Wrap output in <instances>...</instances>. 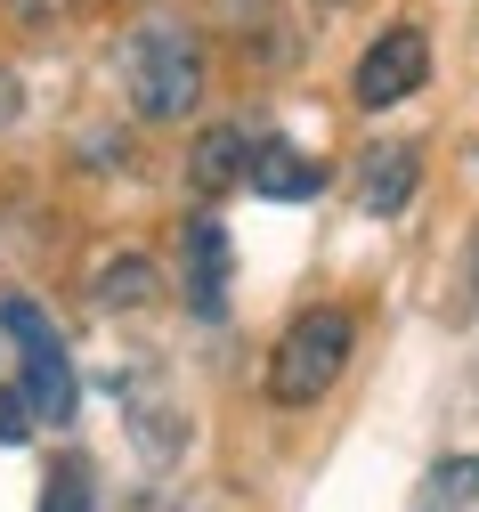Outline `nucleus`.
I'll list each match as a JSON object with an SVG mask.
<instances>
[{
    "instance_id": "nucleus-8",
    "label": "nucleus",
    "mask_w": 479,
    "mask_h": 512,
    "mask_svg": "<svg viewBox=\"0 0 479 512\" xmlns=\"http://www.w3.org/2000/svg\"><path fill=\"white\" fill-rule=\"evenodd\" d=\"M244 163H252V139L236 131V122H212V131L187 147V187L212 204V196H228V187H244Z\"/></svg>"
},
{
    "instance_id": "nucleus-5",
    "label": "nucleus",
    "mask_w": 479,
    "mask_h": 512,
    "mask_svg": "<svg viewBox=\"0 0 479 512\" xmlns=\"http://www.w3.org/2000/svg\"><path fill=\"white\" fill-rule=\"evenodd\" d=\"M228 277H236V244L212 212H195L179 236V293L195 317H228Z\"/></svg>"
},
{
    "instance_id": "nucleus-10",
    "label": "nucleus",
    "mask_w": 479,
    "mask_h": 512,
    "mask_svg": "<svg viewBox=\"0 0 479 512\" xmlns=\"http://www.w3.org/2000/svg\"><path fill=\"white\" fill-rule=\"evenodd\" d=\"M41 512H98V472L82 456H65L49 472V488H41Z\"/></svg>"
},
{
    "instance_id": "nucleus-9",
    "label": "nucleus",
    "mask_w": 479,
    "mask_h": 512,
    "mask_svg": "<svg viewBox=\"0 0 479 512\" xmlns=\"http://www.w3.org/2000/svg\"><path fill=\"white\" fill-rule=\"evenodd\" d=\"M163 285H155V261L147 252H114V261L98 269V309H147Z\"/></svg>"
},
{
    "instance_id": "nucleus-7",
    "label": "nucleus",
    "mask_w": 479,
    "mask_h": 512,
    "mask_svg": "<svg viewBox=\"0 0 479 512\" xmlns=\"http://www.w3.org/2000/svg\"><path fill=\"white\" fill-rule=\"evenodd\" d=\"M244 187L268 204H309L325 187V163H309L293 139H252V163H244Z\"/></svg>"
},
{
    "instance_id": "nucleus-6",
    "label": "nucleus",
    "mask_w": 479,
    "mask_h": 512,
    "mask_svg": "<svg viewBox=\"0 0 479 512\" xmlns=\"http://www.w3.org/2000/svg\"><path fill=\"white\" fill-rule=\"evenodd\" d=\"M423 187V147L415 139H382L366 163H358V212L366 220H398Z\"/></svg>"
},
{
    "instance_id": "nucleus-3",
    "label": "nucleus",
    "mask_w": 479,
    "mask_h": 512,
    "mask_svg": "<svg viewBox=\"0 0 479 512\" xmlns=\"http://www.w3.org/2000/svg\"><path fill=\"white\" fill-rule=\"evenodd\" d=\"M0 326H9V342H17V358H25V382H17V391H25L33 423H74L82 382H74V358H65L49 309L25 301V293H9V301H0Z\"/></svg>"
},
{
    "instance_id": "nucleus-15",
    "label": "nucleus",
    "mask_w": 479,
    "mask_h": 512,
    "mask_svg": "<svg viewBox=\"0 0 479 512\" xmlns=\"http://www.w3.org/2000/svg\"><path fill=\"white\" fill-rule=\"evenodd\" d=\"M333 9H341V0H333Z\"/></svg>"
},
{
    "instance_id": "nucleus-2",
    "label": "nucleus",
    "mask_w": 479,
    "mask_h": 512,
    "mask_svg": "<svg viewBox=\"0 0 479 512\" xmlns=\"http://www.w3.org/2000/svg\"><path fill=\"white\" fill-rule=\"evenodd\" d=\"M350 342H358L350 309H333V301L301 309L285 326V342H277V358H268V399L277 407H317L341 382V366H350Z\"/></svg>"
},
{
    "instance_id": "nucleus-4",
    "label": "nucleus",
    "mask_w": 479,
    "mask_h": 512,
    "mask_svg": "<svg viewBox=\"0 0 479 512\" xmlns=\"http://www.w3.org/2000/svg\"><path fill=\"white\" fill-rule=\"evenodd\" d=\"M431 82V41L415 33V25H390L366 57H358V74H350V98L366 106V114H382V106H398V98H415Z\"/></svg>"
},
{
    "instance_id": "nucleus-11",
    "label": "nucleus",
    "mask_w": 479,
    "mask_h": 512,
    "mask_svg": "<svg viewBox=\"0 0 479 512\" xmlns=\"http://www.w3.org/2000/svg\"><path fill=\"white\" fill-rule=\"evenodd\" d=\"M479 496V456H447L439 472H431V488H423V512H455V504H471Z\"/></svg>"
},
{
    "instance_id": "nucleus-1",
    "label": "nucleus",
    "mask_w": 479,
    "mask_h": 512,
    "mask_svg": "<svg viewBox=\"0 0 479 512\" xmlns=\"http://www.w3.org/2000/svg\"><path fill=\"white\" fill-rule=\"evenodd\" d=\"M122 90L139 122H187L203 98V41L179 17H147L122 49Z\"/></svg>"
},
{
    "instance_id": "nucleus-13",
    "label": "nucleus",
    "mask_w": 479,
    "mask_h": 512,
    "mask_svg": "<svg viewBox=\"0 0 479 512\" xmlns=\"http://www.w3.org/2000/svg\"><path fill=\"white\" fill-rule=\"evenodd\" d=\"M0 439H25V391H0Z\"/></svg>"
},
{
    "instance_id": "nucleus-12",
    "label": "nucleus",
    "mask_w": 479,
    "mask_h": 512,
    "mask_svg": "<svg viewBox=\"0 0 479 512\" xmlns=\"http://www.w3.org/2000/svg\"><path fill=\"white\" fill-rule=\"evenodd\" d=\"M9 9V25H25V33H57L65 17H74V0H0Z\"/></svg>"
},
{
    "instance_id": "nucleus-14",
    "label": "nucleus",
    "mask_w": 479,
    "mask_h": 512,
    "mask_svg": "<svg viewBox=\"0 0 479 512\" xmlns=\"http://www.w3.org/2000/svg\"><path fill=\"white\" fill-rule=\"evenodd\" d=\"M17 106H25V82H17L9 66H0V131H9V122H17Z\"/></svg>"
}]
</instances>
